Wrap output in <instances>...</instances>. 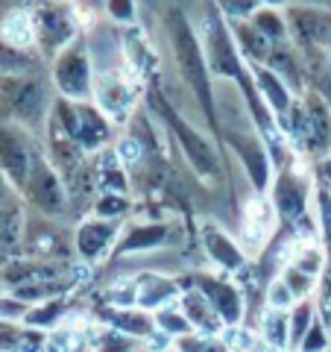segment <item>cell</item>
I'll return each instance as SVG.
<instances>
[{
	"label": "cell",
	"instance_id": "6da1fadb",
	"mask_svg": "<svg viewBox=\"0 0 331 352\" xmlns=\"http://www.w3.org/2000/svg\"><path fill=\"white\" fill-rule=\"evenodd\" d=\"M168 32L173 38V50H176L182 80L187 82V88H191L194 97L200 100V106L205 109V118L217 126V109H214V94H212V76H208V62L203 56L200 41H196L187 18L182 12H176V9L168 18Z\"/></svg>",
	"mask_w": 331,
	"mask_h": 352
},
{
	"label": "cell",
	"instance_id": "ffe728a7",
	"mask_svg": "<svg viewBox=\"0 0 331 352\" xmlns=\"http://www.w3.org/2000/svg\"><path fill=\"white\" fill-rule=\"evenodd\" d=\"M94 97L100 103L103 112H109L112 118H124L126 109L132 106V91L126 88V82H120L115 74H103L97 76L94 85Z\"/></svg>",
	"mask_w": 331,
	"mask_h": 352
},
{
	"label": "cell",
	"instance_id": "f1b7e54d",
	"mask_svg": "<svg viewBox=\"0 0 331 352\" xmlns=\"http://www.w3.org/2000/svg\"><path fill=\"white\" fill-rule=\"evenodd\" d=\"M36 71V62L27 50H18L12 44L0 41V76H24Z\"/></svg>",
	"mask_w": 331,
	"mask_h": 352
},
{
	"label": "cell",
	"instance_id": "3957f363",
	"mask_svg": "<svg viewBox=\"0 0 331 352\" xmlns=\"http://www.w3.org/2000/svg\"><path fill=\"white\" fill-rule=\"evenodd\" d=\"M152 106H156L159 115L168 120V126H170V132L176 135V141L182 144L185 156H187V164L194 168V173L200 176L203 182H220L223 170H220V159H217L214 147L208 144V141L200 135V132H194L191 124H185V120L173 112V106L164 103L159 94H152Z\"/></svg>",
	"mask_w": 331,
	"mask_h": 352
},
{
	"label": "cell",
	"instance_id": "5bb4252c",
	"mask_svg": "<svg viewBox=\"0 0 331 352\" xmlns=\"http://www.w3.org/2000/svg\"><path fill=\"white\" fill-rule=\"evenodd\" d=\"M176 302H179L182 314L187 317V323L194 326V332H203V335H223L226 332V326L217 317L212 302H208L191 282L182 285V294H179V300H176Z\"/></svg>",
	"mask_w": 331,
	"mask_h": 352
},
{
	"label": "cell",
	"instance_id": "8992f818",
	"mask_svg": "<svg viewBox=\"0 0 331 352\" xmlns=\"http://www.w3.org/2000/svg\"><path fill=\"white\" fill-rule=\"evenodd\" d=\"M191 285L212 302V308L226 329H240L247 314V302L235 282L220 276V273H196V276H191Z\"/></svg>",
	"mask_w": 331,
	"mask_h": 352
},
{
	"label": "cell",
	"instance_id": "e0dca14e",
	"mask_svg": "<svg viewBox=\"0 0 331 352\" xmlns=\"http://www.w3.org/2000/svg\"><path fill=\"white\" fill-rule=\"evenodd\" d=\"M170 235L168 223H129L124 238H117L112 256H129V252H147L161 247Z\"/></svg>",
	"mask_w": 331,
	"mask_h": 352
},
{
	"label": "cell",
	"instance_id": "ba28073f",
	"mask_svg": "<svg viewBox=\"0 0 331 352\" xmlns=\"http://www.w3.org/2000/svg\"><path fill=\"white\" fill-rule=\"evenodd\" d=\"M27 197V200L38 208L41 214L47 217H59L65 214V208H68V194H65V185L59 179V173L50 168L47 162H44V156L36 162V168H32L30 179L24 185V191H21Z\"/></svg>",
	"mask_w": 331,
	"mask_h": 352
},
{
	"label": "cell",
	"instance_id": "cb8c5ba5",
	"mask_svg": "<svg viewBox=\"0 0 331 352\" xmlns=\"http://www.w3.org/2000/svg\"><path fill=\"white\" fill-rule=\"evenodd\" d=\"M65 311H68V300H65V296L30 305V311L24 317V326L36 329V332H56V326L65 320Z\"/></svg>",
	"mask_w": 331,
	"mask_h": 352
},
{
	"label": "cell",
	"instance_id": "277c9868",
	"mask_svg": "<svg viewBox=\"0 0 331 352\" xmlns=\"http://www.w3.org/2000/svg\"><path fill=\"white\" fill-rule=\"evenodd\" d=\"M27 132L30 129L18 126V124H3V120H0V170L12 182V188L18 194L24 191L32 168H36V162L41 159V153L36 150V144L30 141Z\"/></svg>",
	"mask_w": 331,
	"mask_h": 352
},
{
	"label": "cell",
	"instance_id": "44dd1931",
	"mask_svg": "<svg viewBox=\"0 0 331 352\" xmlns=\"http://www.w3.org/2000/svg\"><path fill=\"white\" fill-rule=\"evenodd\" d=\"M261 344H267L273 352L290 349V317L282 308H267L261 314Z\"/></svg>",
	"mask_w": 331,
	"mask_h": 352
},
{
	"label": "cell",
	"instance_id": "f35d334b",
	"mask_svg": "<svg viewBox=\"0 0 331 352\" xmlns=\"http://www.w3.org/2000/svg\"><path fill=\"white\" fill-rule=\"evenodd\" d=\"M9 203H18V191L12 188V182L3 176V170H0V206H9Z\"/></svg>",
	"mask_w": 331,
	"mask_h": 352
},
{
	"label": "cell",
	"instance_id": "7c38bea8",
	"mask_svg": "<svg viewBox=\"0 0 331 352\" xmlns=\"http://www.w3.org/2000/svg\"><path fill=\"white\" fill-rule=\"evenodd\" d=\"M179 294H182V282L161 276V273H141L135 279V305L152 314L164 305H173L179 300Z\"/></svg>",
	"mask_w": 331,
	"mask_h": 352
},
{
	"label": "cell",
	"instance_id": "7bdbcfd3",
	"mask_svg": "<svg viewBox=\"0 0 331 352\" xmlns=\"http://www.w3.org/2000/svg\"><path fill=\"white\" fill-rule=\"evenodd\" d=\"M264 3H270V6H279V3H284V0H264Z\"/></svg>",
	"mask_w": 331,
	"mask_h": 352
},
{
	"label": "cell",
	"instance_id": "4316f807",
	"mask_svg": "<svg viewBox=\"0 0 331 352\" xmlns=\"http://www.w3.org/2000/svg\"><path fill=\"white\" fill-rule=\"evenodd\" d=\"M152 317H156V329H159L161 335H168L170 340H179V338H185V335H191V332H194V326L187 323V317L182 314L179 302L159 308V311L152 314Z\"/></svg>",
	"mask_w": 331,
	"mask_h": 352
},
{
	"label": "cell",
	"instance_id": "60d3db41",
	"mask_svg": "<svg viewBox=\"0 0 331 352\" xmlns=\"http://www.w3.org/2000/svg\"><path fill=\"white\" fill-rule=\"evenodd\" d=\"M299 6H311V9H326V12H331V0H299Z\"/></svg>",
	"mask_w": 331,
	"mask_h": 352
},
{
	"label": "cell",
	"instance_id": "603a6c76",
	"mask_svg": "<svg viewBox=\"0 0 331 352\" xmlns=\"http://www.w3.org/2000/svg\"><path fill=\"white\" fill-rule=\"evenodd\" d=\"M273 223H275V208L267 200H252L247 206V214H244V232L252 244H264L267 235L273 232Z\"/></svg>",
	"mask_w": 331,
	"mask_h": 352
},
{
	"label": "cell",
	"instance_id": "1f68e13d",
	"mask_svg": "<svg viewBox=\"0 0 331 352\" xmlns=\"http://www.w3.org/2000/svg\"><path fill=\"white\" fill-rule=\"evenodd\" d=\"M270 71H273L275 76H279V80H282L284 85L299 88V76H302L299 62H296L288 50H275V53H270Z\"/></svg>",
	"mask_w": 331,
	"mask_h": 352
},
{
	"label": "cell",
	"instance_id": "4dcf8cb0",
	"mask_svg": "<svg viewBox=\"0 0 331 352\" xmlns=\"http://www.w3.org/2000/svg\"><path fill=\"white\" fill-rule=\"evenodd\" d=\"M173 349L176 352H231L220 335H203V332H191L179 340H173Z\"/></svg>",
	"mask_w": 331,
	"mask_h": 352
},
{
	"label": "cell",
	"instance_id": "d6a6232c",
	"mask_svg": "<svg viewBox=\"0 0 331 352\" xmlns=\"http://www.w3.org/2000/svg\"><path fill=\"white\" fill-rule=\"evenodd\" d=\"M296 352H331V329L326 326L323 317H317L311 323V329H308L305 338L299 340Z\"/></svg>",
	"mask_w": 331,
	"mask_h": 352
},
{
	"label": "cell",
	"instance_id": "d4e9b609",
	"mask_svg": "<svg viewBox=\"0 0 331 352\" xmlns=\"http://www.w3.org/2000/svg\"><path fill=\"white\" fill-rule=\"evenodd\" d=\"M255 80H258V88H261V94L267 97V103L275 115H284V112H290V94H288V88H282L284 82L275 76L270 68H255Z\"/></svg>",
	"mask_w": 331,
	"mask_h": 352
},
{
	"label": "cell",
	"instance_id": "52a82bcc",
	"mask_svg": "<svg viewBox=\"0 0 331 352\" xmlns=\"http://www.w3.org/2000/svg\"><path fill=\"white\" fill-rule=\"evenodd\" d=\"M53 82L59 85V91L71 100H88L91 97V65H88L82 41H73L71 47H65L56 65H53Z\"/></svg>",
	"mask_w": 331,
	"mask_h": 352
},
{
	"label": "cell",
	"instance_id": "ee69618b",
	"mask_svg": "<svg viewBox=\"0 0 331 352\" xmlns=\"http://www.w3.org/2000/svg\"><path fill=\"white\" fill-rule=\"evenodd\" d=\"M3 296H6V288H3V282H0V300H3Z\"/></svg>",
	"mask_w": 331,
	"mask_h": 352
},
{
	"label": "cell",
	"instance_id": "2e32d148",
	"mask_svg": "<svg viewBox=\"0 0 331 352\" xmlns=\"http://www.w3.org/2000/svg\"><path fill=\"white\" fill-rule=\"evenodd\" d=\"M103 320L109 323V329H115L120 335H129L135 340H150L156 335V317L152 311L132 305V308H109L103 311Z\"/></svg>",
	"mask_w": 331,
	"mask_h": 352
},
{
	"label": "cell",
	"instance_id": "8fae6325",
	"mask_svg": "<svg viewBox=\"0 0 331 352\" xmlns=\"http://www.w3.org/2000/svg\"><path fill=\"white\" fill-rule=\"evenodd\" d=\"M288 30L305 47H319V50L331 47V12H326V9L290 6L288 9Z\"/></svg>",
	"mask_w": 331,
	"mask_h": 352
},
{
	"label": "cell",
	"instance_id": "f6af8a7d",
	"mask_svg": "<svg viewBox=\"0 0 331 352\" xmlns=\"http://www.w3.org/2000/svg\"><path fill=\"white\" fill-rule=\"evenodd\" d=\"M326 173H328V176H331V162H328V164H326Z\"/></svg>",
	"mask_w": 331,
	"mask_h": 352
},
{
	"label": "cell",
	"instance_id": "9a60e30c",
	"mask_svg": "<svg viewBox=\"0 0 331 352\" xmlns=\"http://www.w3.org/2000/svg\"><path fill=\"white\" fill-rule=\"evenodd\" d=\"M203 244H205L208 258H212L223 273H238L247 264L244 247H240L231 235H226L223 229H217L214 223H208L203 229Z\"/></svg>",
	"mask_w": 331,
	"mask_h": 352
},
{
	"label": "cell",
	"instance_id": "8d00e7d4",
	"mask_svg": "<svg viewBox=\"0 0 331 352\" xmlns=\"http://www.w3.org/2000/svg\"><path fill=\"white\" fill-rule=\"evenodd\" d=\"M129 208V200L124 194H103L100 200L94 203V217H103V220H117Z\"/></svg>",
	"mask_w": 331,
	"mask_h": 352
},
{
	"label": "cell",
	"instance_id": "d590c367",
	"mask_svg": "<svg viewBox=\"0 0 331 352\" xmlns=\"http://www.w3.org/2000/svg\"><path fill=\"white\" fill-rule=\"evenodd\" d=\"M138 340L129 338V335H120L115 329H106V332L94 340V349L97 352H138Z\"/></svg>",
	"mask_w": 331,
	"mask_h": 352
},
{
	"label": "cell",
	"instance_id": "484cf974",
	"mask_svg": "<svg viewBox=\"0 0 331 352\" xmlns=\"http://www.w3.org/2000/svg\"><path fill=\"white\" fill-rule=\"evenodd\" d=\"M97 185L106 191V194H124L129 191L126 185V173L120 168V159L112 156V153H106V156L97 162Z\"/></svg>",
	"mask_w": 331,
	"mask_h": 352
},
{
	"label": "cell",
	"instance_id": "83f0119b",
	"mask_svg": "<svg viewBox=\"0 0 331 352\" xmlns=\"http://www.w3.org/2000/svg\"><path fill=\"white\" fill-rule=\"evenodd\" d=\"M235 36H238V47H240V53H244L247 59L261 62V59L270 56V38H264L252 24H238Z\"/></svg>",
	"mask_w": 331,
	"mask_h": 352
},
{
	"label": "cell",
	"instance_id": "4fadbf2b",
	"mask_svg": "<svg viewBox=\"0 0 331 352\" xmlns=\"http://www.w3.org/2000/svg\"><path fill=\"white\" fill-rule=\"evenodd\" d=\"M305 206H308V182L299 179V176H293V173H282L273 185L275 214L290 220V223H299L305 217Z\"/></svg>",
	"mask_w": 331,
	"mask_h": 352
},
{
	"label": "cell",
	"instance_id": "e575fe53",
	"mask_svg": "<svg viewBox=\"0 0 331 352\" xmlns=\"http://www.w3.org/2000/svg\"><path fill=\"white\" fill-rule=\"evenodd\" d=\"M252 27H255L264 38H284V32H288V24L282 21L279 12H273V9H261V12H252Z\"/></svg>",
	"mask_w": 331,
	"mask_h": 352
},
{
	"label": "cell",
	"instance_id": "74e56055",
	"mask_svg": "<svg viewBox=\"0 0 331 352\" xmlns=\"http://www.w3.org/2000/svg\"><path fill=\"white\" fill-rule=\"evenodd\" d=\"M267 302H270V308H282V311H290V308L296 305V296L290 294L288 285L282 282V276L273 279L270 291H267Z\"/></svg>",
	"mask_w": 331,
	"mask_h": 352
},
{
	"label": "cell",
	"instance_id": "ab89813d",
	"mask_svg": "<svg viewBox=\"0 0 331 352\" xmlns=\"http://www.w3.org/2000/svg\"><path fill=\"white\" fill-rule=\"evenodd\" d=\"M109 12L120 21H129L132 18V0H109Z\"/></svg>",
	"mask_w": 331,
	"mask_h": 352
},
{
	"label": "cell",
	"instance_id": "7402d4cb",
	"mask_svg": "<svg viewBox=\"0 0 331 352\" xmlns=\"http://www.w3.org/2000/svg\"><path fill=\"white\" fill-rule=\"evenodd\" d=\"M27 232V217L21 203L0 206V252H12L24 244Z\"/></svg>",
	"mask_w": 331,
	"mask_h": 352
},
{
	"label": "cell",
	"instance_id": "b9f144b4",
	"mask_svg": "<svg viewBox=\"0 0 331 352\" xmlns=\"http://www.w3.org/2000/svg\"><path fill=\"white\" fill-rule=\"evenodd\" d=\"M138 352H176L173 346L170 349H150V346H138Z\"/></svg>",
	"mask_w": 331,
	"mask_h": 352
},
{
	"label": "cell",
	"instance_id": "d6986e66",
	"mask_svg": "<svg viewBox=\"0 0 331 352\" xmlns=\"http://www.w3.org/2000/svg\"><path fill=\"white\" fill-rule=\"evenodd\" d=\"M0 41L12 44L18 50H30L36 44V21H32L30 9H15L0 18Z\"/></svg>",
	"mask_w": 331,
	"mask_h": 352
},
{
	"label": "cell",
	"instance_id": "f546056e",
	"mask_svg": "<svg viewBox=\"0 0 331 352\" xmlns=\"http://www.w3.org/2000/svg\"><path fill=\"white\" fill-rule=\"evenodd\" d=\"M288 317H290V349L296 352V346H299V340L305 338V332L311 329V323L317 320V305L311 302V300H302V302H296L290 311H288Z\"/></svg>",
	"mask_w": 331,
	"mask_h": 352
},
{
	"label": "cell",
	"instance_id": "30bf717a",
	"mask_svg": "<svg viewBox=\"0 0 331 352\" xmlns=\"http://www.w3.org/2000/svg\"><path fill=\"white\" fill-rule=\"evenodd\" d=\"M117 220H103V217H88L76 226L73 232V250L82 261H103L106 256L115 252L117 244Z\"/></svg>",
	"mask_w": 331,
	"mask_h": 352
},
{
	"label": "cell",
	"instance_id": "5b68a950",
	"mask_svg": "<svg viewBox=\"0 0 331 352\" xmlns=\"http://www.w3.org/2000/svg\"><path fill=\"white\" fill-rule=\"evenodd\" d=\"M293 138L314 159L328 156L331 147V112L319 94H308L302 106H293Z\"/></svg>",
	"mask_w": 331,
	"mask_h": 352
},
{
	"label": "cell",
	"instance_id": "7a4b0ae2",
	"mask_svg": "<svg viewBox=\"0 0 331 352\" xmlns=\"http://www.w3.org/2000/svg\"><path fill=\"white\" fill-rule=\"evenodd\" d=\"M47 109L44 85L32 74L0 76V120L24 129H38Z\"/></svg>",
	"mask_w": 331,
	"mask_h": 352
},
{
	"label": "cell",
	"instance_id": "836d02e7",
	"mask_svg": "<svg viewBox=\"0 0 331 352\" xmlns=\"http://www.w3.org/2000/svg\"><path fill=\"white\" fill-rule=\"evenodd\" d=\"M282 282L290 288V294L296 296V302L308 300V296H311V291L317 288V276H311V273H305V270H299V267H290V264L282 270Z\"/></svg>",
	"mask_w": 331,
	"mask_h": 352
},
{
	"label": "cell",
	"instance_id": "9c48e42d",
	"mask_svg": "<svg viewBox=\"0 0 331 352\" xmlns=\"http://www.w3.org/2000/svg\"><path fill=\"white\" fill-rule=\"evenodd\" d=\"M32 21H36V38L44 53L53 56V53H62L65 47H71L73 18L68 9H62L56 3H38L32 9Z\"/></svg>",
	"mask_w": 331,
	"mask_h": 352
},
{
	"label": "cell",
	"instance_id": "ac0fdd59",
	"mask_svg": "<svg viewBox=\"0 0 331 352\" xmlns=\"http://www.w3.org/2000/svg\"><path fill=\"white\" fill-rule=\"evenodd\" d=\"M229 141H231V147H235L238 159L244 162L252 185H255L258 191H264L270 185V162H267V156H264L258 138L255 135H238L235 132V135H229Z\"/></svg>",
	"mask_w": 331,
	"mask_h": 352
}]
</instances>
